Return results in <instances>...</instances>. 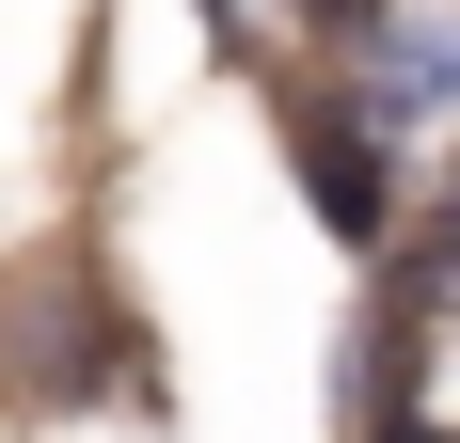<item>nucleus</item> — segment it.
Wrapping results in <instances>:
<instances>
[{
	"mask_svg": "<svg viewBox=\"0 0 460 443\" xmlns=\"http://www.w3.org/2000/svg\"><path fill=\"white\" fill-rule=\"evenodd\" d=\"M397 443H429V428H397Z\"/></svg>",
	"mask_w": 460,
	"mask_h": 443,
	"instance_id": "7ed1b4c3",
	"label": "nucleus"
},
{
	"mask_svg": "<svg viewBox=\"0 0 460 443\" xmlns=\"http://www.w3.org/2000/svg\"><path fill=\"white\" fill-rule=\"evenodd\" d=\"M445 222H460V190H445ZM445 254H460V238H445Z\"/></svg>",
	"mask_w": 460,
	"mask_h": 443,
	"instance_id": "f03ea898",
	"label": "nucleus"
},
{
	"mask_svg": "<svg viewBox=\"0 0 460 443\" xmlns=\"http://www.w3.org/2000/svg\"><path fill=\"white\" fill-rule=\"evenodd\" d=\"M302 190H318L333 238H381V175H366V143H349V127H302Z\"/></svg>",
	"mask_w": 460,
	"mask_h": 443,
	"instance_id": "f257e3e1",
	"label": "nucleus"
}]
</instances>
